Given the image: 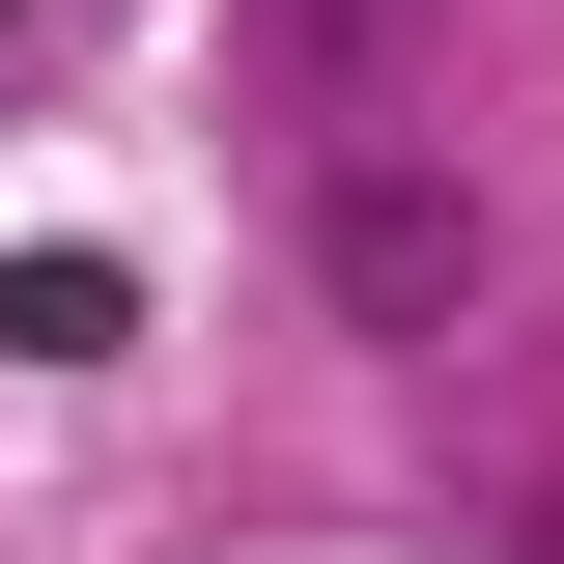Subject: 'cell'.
Returning a JSON list of instances; mask_svg holds the SVG:
<instances>
[{"mask_svg":"<svg viewBox=\"0 0 564 564\" xmlns=\"http://www.w3.org/2000/svg\"><path fill=\"white\" fill-rule=\"evenodd\" d=\"M311 282H339L395 367H452V339L508 311V226H480L452 141H311Z\"/></svg>","mask_w":564,"mask_h":564,"instance_id":"6da1fadb","label":"cell"},{"mask_svg":"<svg viewBox=\"0 0 564 564\" xmlns=\"http://www.w3.org/2000/svg\"><path fill=\"white\" fill-rule=\"evenodd\" d=\"M226 57L311 141H452V0H226Z\"/></svg>","mask_w":564,"mask_h":564,"instance_id":"7a4b0ae2","label":"cell"},{"mask_svg":"<svg viewBox=\"0 0 564 564\" xmlns=\"http://www.w3.org/2000/svg\"><path fill=\"white\" fill-rule=\"evenodd\" d=\"M113 339H141L113 254H0V367H113Z\"/></svg>","mask_w":564,"mask_h":564,"instance_id":"3957f363","label":"cell"},{"mask_svg":"<svg viewBox=\"0 0 564 564\" xmlns=\"http://www.w3.org/2000/svg\"><path fill=\"white\" fill-rule=\"evenodd\" d=\"M0 57H29V0H0Z\"/></svg>","mask_w":564,"mask_h":564,"instance_id":"277c9868","label":"cell"}]
</instances>
